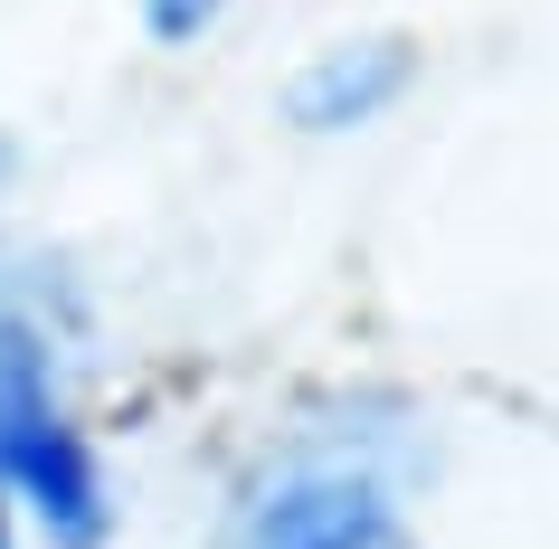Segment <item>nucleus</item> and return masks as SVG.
I'll use <instances>...</instances> for the list:
<instances>
[{
  "mask_svg": "<svg viewBox=\"0 0 559 549\" xmlns=\"http://www.w3.org/2000/svg\"><path fill=\"white\" fill-rule=\"evenodd\" d=\"M0 492H20L48 521V540L67 549L105 540V474H95L76 417L58 407L38 332H20V322H0Z\"/></svg>",
  "mask_w": 559,
  "mask_h": 549,
  "instance_id": "nucleus-1",
  "label": "nucleus"
},
{
  "mask_svg": "<svg viewBox=\"0 0 559 549\" xmlns=\"http://www.w3.org/2000/svg\"><path fill=\"white\" fill-rule=\"evenodd\" d=\"M247 549H408V530L370 474L323 464V474H285L265 492L247 521Z\"/></svg>",
  "mask_w": 559,
  "mask_h": 549,
  "instance_id": "nucleus-2",
  "label": "nucleus"
},
{
  "mask_svg": "<svg viewBox=\"0 0 559 549\" xmlns=\"http://www.w3.org/2000/svg\"><path fill=\"white\" fill-rule=\"evenodd\" d=\"M399 76H408V58L399 48H360V58H332V67H313L295 86V115L313 123V133H332V123H370L399 95Z\"/></svg>",
  "mask_w": 559,
  "mask_h": 549,
  "instance_id": "nucleus-3",
  "label": "nucleus"
},
{
  "mask_svg": "<svg viewBox=\"0 0 559 549\" xmlns=\"http://www.w3.org/2000/svg\"><path fill=\"white\" fill-rule=\"evenodd\" d=\"M209 10H218V0H143V20H152L162 38H190V29L209 20Z\"/></svg>",
  "mask_w": 559,
  "mask_h": 549,
  "instance_id": "nucleus-4",
  "label": "nucleus"
},
{
  "mask_svg": "<svg viewBox=\"0 0 559 549\" xmlns=\"http://www.w3.org/2000/svg\"><path fill=\"white\" fill-rule=\"evenodd\" d=\"M0 549H10V502H0Z\"/></svg>",
  "mask_w": 559,
  "mask_h": 549,
  "instance_id": "nucleus-5",
  "label": "nucleus"
}]
</instances>
